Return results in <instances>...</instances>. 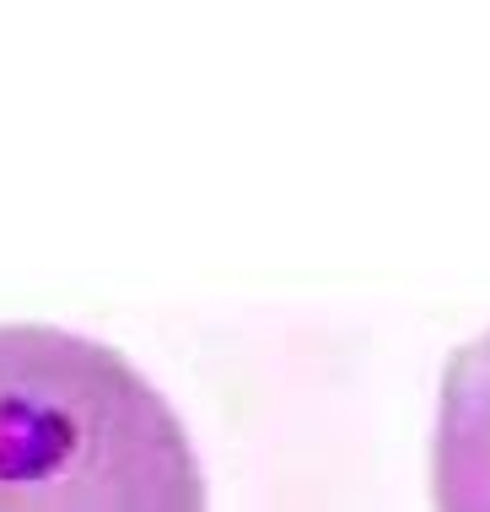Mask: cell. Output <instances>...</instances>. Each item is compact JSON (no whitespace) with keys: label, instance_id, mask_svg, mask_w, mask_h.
I'll use <instances>...</instances> for the list:
<instances>
[{"label":"cell","instance_id":"cell-1","mask_svg":"<svg viewBox=\"0 0 490 512\" xmlns=\"http://www.w3.org/2000/svg\"><path fill=\"white\" fill-rule=\"evenodd\" d=\"M0 512H205L167 394L114 345L0 324Z\"/></svg>","mask_w":490,"mask_h":512}]
</instances>
